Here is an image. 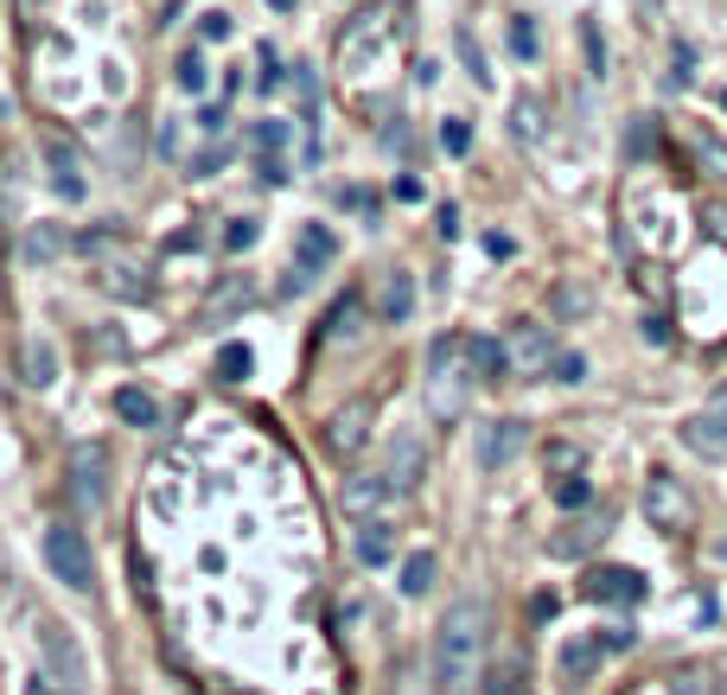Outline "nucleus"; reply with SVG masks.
Masks as SVG:
<instances>
[{
  "instance_id": "f704fd0d",
  "label": "nucleus",
  "mask_w": 727,
  "mask_h": 695,
  "mask_svg": "<svg viewBox=\"0 0 727 695\" xmlns=\"http://www.w3.org/2000/svg\"><path fill=\"white\" fill-rule=\"evenodd\" d=\"M518 134H523V141H536V109H530V103H518Z\"/></svg>"
},
{
  "instance_id": "39448f33",
  "label": "nucleus",
  "mask_w": 727,
  "mask_h": 695,
  "mask_svg": "<svg viewBox=\"0 0 727 695\" xmlns=\"http://www.w3.org/2000/svg\"><path fill=\"white\" fill-rule=\"evenodd\" d=\"M645 517L657 530H689V491L676 486L670 472H651L645 486Z\"/></svg>"
},
{
  "instance_id": "393cba45",
  "label": "nucleus",
  "mask_w": 727,
  "mask_h": 695,
  "mask_svg": "<svg viewBox=\"0 0 727 695\" xmlns=\"http://www.w3.org/2000/svg\"><path fill=\"white\" fill-rule=\"evenodd\" d=\"M518 358H523V364H549V338H543V326H518Z\"/></svg>"
},
{
  "instance_id": "e433bc0d",
  "label": "nucleus",
  "mask_w": 727,
  "mask_h": 695,
  "mask_svg": "<svg viewBox=\"0 0 727 695\" xmlns=\"http://www.w3.org/2000/svg\"><path fill=\"white\" fill-rule=\"evenodd\" d=\"M600 644H606V651H625V644H632V625H613V632H606Z\"/></svg>"
},
{
  "instance_id": "473e14b6",
  "label": "nucleus",
  "mask_w": 727,
  "mask_h": 695,
  "mask_svg": "<svg viewBox=\"0 0 727 695\" xmlns=\"http://www.w3.org/2000/svg\"><path fill=\"white\" fill-rule=\"evenodd\" d=\"M351 333H358V307L345 300V307L332 313V338H351Z\"/></svg>"
},
{
  "instance_id": "c756f323",
  "label": "nucleus",
  "mask_w": 727,
  "mask_h": 695,
  "mask_svg": "<svg viewBox=\"0 0 727 695\" xmlns=\"http://www.w3.org/2000/svg\"><path fill=\"white\" fill-rule=\"evenodd\" d=\"M256 236H262V224H256V217H236L231 231H224V243H231V249H249Z\"/></svg>"
},
{
  "instance_id": "58836bf2",
  "label": "nucleus",
  "mask_w": 727,
  "mask_h": 695,
  "mask_svg": "<svg viewBox=\"0 0 727 695\" xmlns=\"http://www.w3.org/2000/svg\"><path fill=\"white\" fill-rule=\"evenodd\" d=\"M492 695H530V689H492Z\"/></svg>"
},
{
  "instance_id": "f8f14e48",
  "label": "nucleus",
  "mask_w": 727,
  "mask_h": 695,
  "mask_svg": "<svg viewBox=\"0 0 727 695\" xmlns=\"http://www.w3.org/2000/svg\"><path fill=\"white\" fill-rule=\"evenodd\" d=\"M421 466H428V453H421V440H416V435H396V447H390V466H383V479H390L396 491H409V486H421Z\"/></svg>"
},
{
  "instance_id": "c9c22d12",
  "label": "nucleus",
  "mask_w": 727,
  "mask_h": 695,
  "mask_svg": "<svg viewBox=\"0 0 727 695\" xmlns=\"http://www.w3.org/2000/svg\"><path fill=\"white\" fill-rule=\"evenodd\" d=\"M231 32V13H205V39H224Z\"/></svg>"
},
{
  "instance_id": "ddd939ff",
  "label": "nucleus",
  "mask_w": 727,
  "mask_h": 695,
  "mask_svg": "<svg viewBox=\"0 0 727 695\" xmlns=\"http://www.w3.org/2000/svg\"><path fill=\"white\" fill-rule=\"evenodd\" d=\"M370 440V402H351L345 415H332V447L338 453H358Z\"/></svg>"
},
{
  "instance_id": "6e6552de",
  "label": "nucleus",
  "mask_w": 727,
  "mask_h": 695,
  "mask_svg": "<svg viewBox=\"0 0 727 695\" xmlns=\"http://www.w3.org/2000/svg\"><path fill=\"white\" fill-rule=\"evenodd\" d=\"M332 231L326 224H300V262H294V275H287V287H307L313 282V268H326L332 262Z\"/></svg>"
},
{
  "instance_id": "f257e3e1",
  "label": "nucleus",
  "mask_w": 727,
  "mask_h": 695,
  "mask_svg": "<svg viewBox=\"0 0 727 695\" xmlns=\"http://www.w3.org/2000/svg\"><path fill=\"white\" fill-rule=\"evenodd\" d=\"M479 651H485V600L447 606L441 632H434V676L447 689H467L472 670H479Z\"/></svg>"
},
{
  "instance_id": "423d86ee",
  "label": "nucleus",
  "mask_w": 727,
  "mask_h": 695,
  "mask_svg": "<svg viewBox=\"0 0 727 695\" xmlns=\"http://www.w3.org/2000/svg\"><path fill=\"white\" fill-rule=\"evenodd\" d=\"M39 644H45V657H52V670H58V683H64V689H83V683H90V670H83V657H78L71 625L45 619V625H39Z\"/></svg>"
},
{
  "instance_id": "cd10ccee",
  "label": "nucleus",
  "mask_w": 727,
  "mask_h": 695,
  "mask_svg": "<svg viewBox=\"0 0 727 695\" xmlns=\"http://www.w3.org/2000/svg\"><path fill=\"white\" fill-rule=\"evenodd\" d=\"M441 147H447V154H467V147H472V129L460 122V115H447V129H441Z\"/></svg>"
},
{
  "instance_id": "9d476101",
  "label": "nucleus",
  "mask_w": 727,
  "mask_h": 695,
  "mask_svg": "<svg viewBox=\"0 0 727 695\" xmlns=\"http://www.w3.org/2000/svg\"><path fill=\"white\" fill-rule=\"evenodd\" d=\"M396 504L390 479H345V517H383Z\"/></svg>"
},
{
  "instance_id": "2f4dec72",
  "label": "nucleus",
  "mask_w": 727,
  "mask_h": 695,
  "mask_svg": "<svg viewBox=\"0 0 727 695\" xmlns=\"http://www.w3.org/2000/svg\"><path fill=\"white\" fill-rule=\"evenodd\" d=\"M555 377H562V384H581V377H587V364L574 358V351H562V358H555Z\"/></svg>"
},
{
  "instance_id": "6ab92c4d",
  "label": "nucleus",
  "mask_w": 727,
  "mask_h": 695,
  "mask_svg": "<svg viewBox=\"0 0 727 695\" xmlns=\"http://www.w3.org/2000/svg\"><path fill=\"white\" fill-rule=\"evenodd\" d=\"M504 364H511V351L498 345V338H472V377L485 384V377H504Z\"/></svg>"
},
{
  "instance_id": "a878e982",
  "label": "nucleus",
  "mask_w": 727,
  "mask_h": 695,
  "mask_svg": "<svg viewBox=\"0 0 727 695\" xmlns=\"http://www.w3.org/2000/svg\"><path fill=\"white\" fill-rule=\"evenodd\" d=\"M27 370H32V384H52L58 351H52V345H32V351H27Z\"/></svg>"
},
{
  "instance_id": "9b49d317",
  "label": "nucleus",
  "mask_w": 727,
  "mask_h": 695,
  "mask_svg": "<svg viewBox=\"0 0 727 695\" xmlns=\"http://www.w3.org/2000/svg\"><path fill=\"white\" fill-rule=\"evenodd\" d=\"M523 453V421H492L479 428V466H511Z\"/></svg>"
},
{
  "instance_id": "5701e85b",
  "label": "nucleus",
  "mask_w": 727,
  "mask_h": 695,
  "mask_svg": "<svg viewBox=\"0 0 727 695\" xmlns=\"http://www.w3.org/2000/svg\"><path fill=\"white\" fill-rule=\"evenodd\" d=\"M52 166H58V192H64V198H83V180H78V154H71V147H52Z\"/></svg>"
},
{
  "instance_id": "1a4fd4ad",
  "label": "nucleus",
  "mask_w": 727,
  "mask_h": 695,
  "mask_svg": "<svg viewBox=\"0 0 727 695\" xmlns=\"http://www.w3.org/2000/svg\"><path fill=\"white\" fill-rule=\"evenodd\" d=\"M256 160H262V180L281 185L287 180V122H256Z\"/></svg>"
},
{
  "instance_id": "f03ea898",
  "label": "nucleus",
  "mask_w": 727,
  "mask_h": 695,
  "mask_svg": "<svg viewBox=\"0 0 727 695\" xmlns=\"http://www.w3.org/2000/svg\"><path fill=\"white\" fill-rule=\"evenodd\" d=\"M390 39H396V7L377 0V7H364L358 20H345V32H338V64H345V71H364Z\"/></svg>"
},
{
  "instance_id": "2eb2a0df",
  "label": "nucleus",
  "mask_w": 727,
  "mask_h": 695,
  "mask_svg": "<svg viewBox=\"0 0 727 695\" xmlns=\"http://www.w3.org/2000/svg\"><path fill=\"white\" fill-rule=\"evenodd\" d=\"M600 651H606V644H587V638H574V644H562V676H569V683H587V676H594L600 670Z\"/></svg>"
},
{
  "instance_id": "a211bd4d",
  "label": "nucleus",
  "mask_w": 727,
  "mask_h": 695,
  "mask_svg": "<svg viewBox=\"0 0 727 695\" xmlns=\"http://www.w3.org/2000/svg\"><path fill=\"white\" fill-rule=\"evenodd\" d=\"M358 562H390V536H383V517H358Z\"/></svg>"
},
{
  "instance_id": "72a5a7b5",
  "label": "nucleus",
  "mask_w": 727,
  "mask_h": 695,
  "mask_svg": "<svg viewBox=\"0 0 727 695\" xmlns=\"http://www.w3.org/2000/svg\"><path fill=\"white\" fill-rule=\"evenodd\" d=\"M511 45H518V58H530V52H536V27L518 20V27H511Z\"/></svg>"
},
{
  "instance_id": "412c9836",
  "label": "nucleus",
  "mask_w": 727,
  "mask_h": 695,
  "mask_svg": "<svg viewBox=\"0 0 727 695\" xmlns=\"http://www.w3.org/2000/svg\"><path fill=\"white\" fill-rule=\"evenodd\" d=\"M173 78H180V90L205 96V90H211V64H205V52H198V45H192V52H180V71H173Z\"/></svg>"
},
{
  "instance_id": "ea45409f",
  "label": "nucleus",
  "mask_w": 727,
  "mask_h": 695,
  "mask_svg": "<svg viewBox=\"0 0 727 695\" xmlns=\"http://www.w3.org/2000/svg\"><path fill=\"white\" fill-rule=\"evenodd\" d=\"M268 7H294V0H268Z\"/></svg>"
},
{
  "instance_id": "b1692460",
  "label": "nucleus",
  "mask_w": 727,
  "mask_h": 695,
  "mask_svg": "<svg viewBox=\"0 0 727 695\" xmlns=\"http://www.w3.org/2000/svg\"><path fill=\"white\" fill-rule=\"evenodd\" d=\"M217 377H224V384H243V377H249V345H224V351H217Z\"/></svg>"
},
{
  "instance_id": "bb28decb",
  "label": "nucleus",
  "mask_w": 727,
  "mask_h": 695,
  "mask_svg": "<svg viewBox=\"0 0 727 695\" xmlns=\"http://www.w3.org/2000/svg\"><path fill=\"white\" fill-rule=\"evenodd\" d=\"M587 498H594V486H587V479H562V486H555V504H562V511H581Z\"/></svg>"
},
{
  "instance_id": "0eeeda50",
  "label": "nucleus",
  "mask_w": 727,
  "mask_h": 695,
  "mask_svg": "<svg viewBox=\"0 0 727 695\" xmlns=\"http://www.w3.org/2000/svg\"><path fill=\"white\" fill-rule=\"evenodd\" d=\"M587 600L594 606H638L645 600V574L638 568H594L587 574Z\"/></svg>"
},
{
  "instance_id": "4468645a",
  "label": "nucleus",
  "mask_w": 727,
  "mask_h": 695,
  "mask_svg": "<svg viewBox=\"0 0 727 695\" xmlns=\"http://www.w3.org/2000/svg\"><path fill=\"white\" fill-rule=\"evenodd\" d=\"M600 536H606V517H581V523H569L562 536L549 542V555H562V562H569V555H587Z\"/></svg>"
},
{
  "instance_id": "20e7f679",
  "label": "nucleus",
  "mask_w": 727,
  "mask_h": 695,
  "mask_svg": "<svg viewBox=\"0 0 727 695\" xmlns=\"http://www.w3.org/2000/svg\"><path fill=\"white\" fill-rule=\"evenodd\" d=\"M683 447H689L696 460H727V389L702 415L683 421Z\"/></svg>"
},
{
  "instance_id": "f3484780",
  "label": "nucleus",
  "mask_w": 727,
  "mask_h": 695,
  "mask_svg": "<svg viewBox=\"0 0 727 695\" xmlns=\"http://www.w3.org/2000/svg\"><path fill=\"white\" fill-rule=\"evenodd\" d=\"M409 313H416V282L396 268V275H383V319H396V326H402Z\"/></svg>"
},
{
  "instance_id": "dca6fc26",
  "label": "nucleus",
  "mask_w": 727,
  "mask_h": 695,
  "mask_svg": "<svg viewBox=\"0 0 727 695\" xmlns=\"http://www.w3.org/2000/svg\"><path fill=\"white\" fill-rule=\"evenodd\" d=\"M115 415H122L129 428H154V421H160V402L147 396V389H115Z\"/></svg>"
},
{
  "instance_id": "4be33fe9",
  "label": "nucleus",
  "mask_w": 727,
  "mask_h": 695,
  "mask_svg": "<svg viewBox=\"0 0 727 695\" xmlns=\"http://www.w3.org/2000/svg\"><path fill=\"white\" fill-rule=\"evenodd\" d=\"M428 587H434V555L416 549V555L402 562V593H428Z\"/></svg>"
},
{
  "instance_id": "aec40b11",
  "label": "nucleus",
  "mask_w": 727,
  "mask_h": 695,
  "mask_svg": "<svg viewBox=\"0 0 727 695\" xmlns=\"http://www.w3.org/2000/svg\"><path fill=\"white\" fill-rule=\"evenodd\" d=\"M71 472H78V498H90V504H96V498H103V453H96V447H90V453H78V460H71Z\"/></svg>"
},
{
  "instance_id": "4c0bfd02",
  "label": "nucleus",
  "mask_w": 727,
  "mask_h": 695,
  "mask_svg": "<svg viewBox=\"0 0 727 695\" xmlns=\"http://www.w3.org/2000/svg\"><path fill=\"white\" fill-rule=\"evenodd\" d=\"M27 695H52V683H45V676H32V689Z\"/></svg>"
},
{
  "instance_id": "7c9ffc66",
  "label": "nucleus",
  "mask_w": 727,
  "mask_h": 695,
  "mask_svg": "<svg viewBox=\"0 0 727 695\" xmlns=\"http://www.w3.org/2000/svg\"><path fill=\"white\" fill-rule=\"evenodd\" d=\"M676 695H715L708 670H683V676H676Z\"/></svg>"
},
{
  "instance_id": "7ed1b4c3",
  "label": "nucleus",
  "mask_w": 727,
  "mask_h": 695,
  "mask_svg": "<svg viewBox=\"0 0 727 695\" xmlns=\"http://www.w3.org/2000/svg\"><path fill=\"white\" fill-rule=\"evenodd\" d=\"M45 562H52V574L71 593H90V581H96V568H90V542H83L71 523H52V530H45Z\"/></svg>"
},
{
  "instance_id": "a19ab883",
  "label": "nucleus",
  "mask_w": 727,
  "mask_h": 695,
  "mask_svg": "<svg viewBox=\"0 0 727 695\" xmlns=\"http://www.w3.org/2000/svg\"><path fill=\"white\" fill-rule=\"evenodd\" d=\"M721 103H727V96H721Z\"/></svg>"
},
{
  "instance_id": "c85d7f7f",
  "label": "nucleus",
  "mask_w": 727,
  "mask_h": 695,
  "mask_svg": "<svg viewBox=\"0 0 727 695\" xmlns=\"http://www.w3.org/2000/svg\"><path fill=\"white\" fill-rule=\"evenodd\" d=\"M396 695H434L428 670H421V664H402V683H396Z\"/></svg>"
}]
</instances>
